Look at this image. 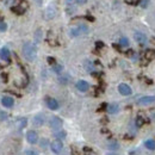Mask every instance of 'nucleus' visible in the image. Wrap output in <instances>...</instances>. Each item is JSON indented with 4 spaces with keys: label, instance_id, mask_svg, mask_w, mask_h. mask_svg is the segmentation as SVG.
Instances as JSON below:
<instances>
[{
    "label": "nucleus",
    "instance_id": "nucleus-40",
    "mask_svg": "<svg viewBox=\"0 0 155 155\" xmlns=\"http://www.w3.org/2000/svg\"><path fill=\"white\" fill-rule=\"evenodd\" d=\"M0 17H1V15H0Z\"/></svg>",
    "mask_w": 155,
    "mask_h": 155
},
{
    "label": "nucleus",
    "instance_id": "nucleus-16",
    "mask_svg": "<svg viewBox=\"0 0 155 155\" xmlns=\"http://www.w3.org/2000/svg\"><path fill=\"white\" fill-rule=\"evenodd\" d=\"M144 146H146L147 149L155 150V140H147L144 142Z\"/></svg>",
    "mask_w": 155,
    "mask_h": 155
},
{
    "label": "nucleus",
    "instance_id": "nucleus-14",
    "mask_svg": "<svg viewBox=\"0 0 155 155\" xmlns=\"http://www.w3.org/2000/svg\"><path fill=\"white\" fill-rule=\"evenodd\" d=\"M144 59L147 60V61H153V60L155 59V50H154V49H148V50H146V53H144Z\"/></svg>",
    "mask_w": 155,
    "mask_h": 155
},
{
    "label": "nucleus",
    "instance_id": "nucleus-37",
    "mask_svg": "<svg viewBox=\"0 0 155 155\" xmlns=\"http://www.w3.org/2000/svg\"><path fill=\"white\" fill-rule=\"evenodd\" d=\"M152 42H153V43L155 44V37H154V38H152Z\"/></svg>",
    "mask_w": 155,
    "mask_h": 155
},
{
    "label": "nucleus",
    "instance_id": "nucleus-38",
    "mask_svg": "<svg viewBox=\"0 0 155 155\" xmlns=\"http://www.w3.org/2000/svg\"><path fill=\"white\" fill-rule=\"evenodd\" d=\"M36 1H37L38 4H41V3H42V0H36Z\"/></svg>",
    "mask_w": 155,
    "mask_h": 155
},
{
    "label": "nucleus",
    "instance_id": "nucleus-23",
    "mask_svg": "<svg viewBox=\"0 0 155 155\" xmlns=\"http://www.w3.org/2000/svg\"><path fill=\"white\" fill-rule=\"evenodd\" d=\"M118 143L116 142V141H111V142L109 143V148L110 149H112V150H116V149H118Z\"/></svg>",
    "mask_w": 155,
    "mask_h": 155
},
{
    "label": "nucleus",
    "instance_id": "nucleus-8",
    "mask_svg": "<svg viewBox=\"0 0 155 155\" xmlns=\"http://www.w3.org/2000/svg\"><path fill=\"white\" fill-rule=\"evenodd\" d=\"M22 4H24V1L21 3V4H18V5H16V6H13V7H11V11L17 13V15H23V13L25 12V10H26V7H28V5L23 6Z\"/></svg>",
    "mask_w": 155,
    "mask_h": 155
},
{
    "label": "nucleus",
    "instance_id": "nucleus-12",
    "mask_svg": "<svg viewBox=\"0 0 155 155\" xmlns=\"http://www.w3.org/2000/svg\"><path fill=\"white\" fill-rule=\"evenodd\" d=\"M1 104H3L5 107H12L13 104H15V100H13V98H11V97L5 96V97L1 98Z\"/></svg>",
    "mask_w": 155,
    "mask_h": 155
},
{
    "label": "nucleus",
    "instance_id": "nucleus-33",
    "mask_svg": "<svg viewBox=\"0 0 155 155\" xmlns=\"http://www.w3.org/2000/svg\"><path fill=\"white\" fill-rule=\"evenodd\" d=\"M39 36H41V30H37V32H36V42H39Z\"/></svg>",
    "mask_w": 155,
    "mask_h": 155
},
{
    "label": "nucleus",
    "instance_id": "nucleus-11",
    "mask_svg": "<svg viewBox=\"0 0 155 155\" xmlns=\"http://www.w3.org/2000/svg\"><path fill=\"white\" fill-rule=\"evenodd\" d=\"M0 59L3 60V61H10V50L6 48V47H4V48H1V50H0Z\"/></svg>",
    "mask_w": 155,
    "mask_h": 155
},
{
    "label": "nucleus",
    "instance_id": "nucleus-5",
    "mask_svg": "<svg viewBox=\"0 0 155 155\" xmlns=\"http://www.w3.org/2000/svg\"><path fill=\"white\" fill-rule=\"evenodd\" d=\"M134 38H135V41H136L138 44H141V45H144L147 43V36L142 32H135Z\"/></svg>",
    "mask_w": 155,
    "mask_h": 155
},
{
    "label": "nucleus",
    "instance_id": "nucleus-21",
    "mask_svg": "<svg viewBox=\"0 0 155 155\" xmlns=\"http://www.w3.org/2000/svg\"><path fill=\"white\" fill-rule=\"evenodd\" d=\"M119 45L120 47H128V45H129V41H128V38L126 37H122V38H120Z\"/></svg>",
    "mask_w": 155,
    "mask_h": 155
},
{
    "label": "nucleus",
    "instance_id": "nucleus-26",
    "mask_svg": "<svg viewBox=\"0 0 155 155\" xmlns=\"http://www.w3.org/2000/svg\"><path fill=\"white\" fill-rule=\"evenodd\" d=\"M6 29H7V25H6V23L0 21V31H5Z\"/></svg>",
    "mask_w": 155,
    "mask_h": 155
},
{
    "label": "nucleus",
    "instance_id": "nucleus-17",
    "mask_svg": "<svg viewBox=\"0 0 155 155\" xmlns=\"http://www.w3.org/2000/svg\"><path fill=\"white\" fill-rule=\"evenodd\" d=\"M69 80H71V77L68 75V74H63V75H61L59 78L60 84H62V85H67L69 82Z\"/></svg>",
    "mask_w": 155,
    "mask_h": 155
},
{
    "label": "nucleus",
    "instance_id": "nucleus-30",
    "mask_svg": "<svg viewBox=\"0 0 155 155\" xmlns=\"http://www.w3.org/2000/svg\"><path fill=\"white\" fill-rule=\"evenodd\" d=\"M85 152H86V155H97L94 152H92V150H90L88 148H85Z\"/></svg>",
    "mask_w": 155,
    "mask_h": 155
},
{
    "label": "nucleus",
    "instance_id": "nucleus-9",
    "mask_svg": "<svg viewBox=\"0 0 155 155\" xmlns=\"http://www.w3.org/2000/svg\"><path fill=\"white\" fill-rule=\"evenodd\" d=\"M77 88L80 92H86V91H88L90 85L87 81H85V80H79V81L77 82Z\"/></svg>",
    "mask_w": 155,
    "mask_h": 155
},
{
    "label": "nucleus",
    "instance_id": "nucleus-31",
    "mask_svg": "<svg viewBox=\"0 0 155 155\" xmlns=\"http://www.w3.org/2000/svg\"><path fill=\"white\" fill-rule=\"evenodd\" d=\"M48 62L50 63V65H56V61H55V59H54V57H48Z\"/></svg>",
    "mask_w": 155,
    "mask_h": 155
},
{
    "label": "nucleus",
    "instance_id": "nucleus-6",
    "mask_svg": "<svg viewBox=\"0 0 155 155\" xmlns=\"http://www.w3.org/2000/svg\"><path fill=\"white\" fill-rule=\"evenodd\" d=\"M50 148H51V150H53L54 153H55V154H59L60 152L62 150L63 144H62V142H61V141L56 140V141H54V142H51V144H50Z\"/></svg>",
    "mask_w": 155,
    "mask_h": 155
},
{
    "label": "nucleus",
    "instance_id": "nucleus-29",
    "mask_svg": "<svg viewBox=\"0 0 155 155\" xmlns=\"http://www.w3.org/2000/svg\"><path fill=\"white\" fill-rule=\"evenodd\" d=\"M7 118V113L6 112H0V120H4Z\"/></svg>",
    "mask_w": 155,
    "mask_h": 155
},
{
    "label": "nucleus",
    "instance_id": "nucleus-28",
    "mask_svg": "<svg viewBox=\"0 0 155 155\" xmlns=\"http://www.w3.org/2000/svg\"><path fill=\"white\" fill-rule=\"evenodd\" d=\"M47 146H48V140H47V138H43V140L41 141V147L45 148Z\"/></svg>",
    "mask_w": 155,
    "mask_h": 155
},
{
    "label": "nucleus",
    "instance_id": "nucleus-13",
    "mask_svg": "<svg viewBox=\"0 0 155 155\" xmlns=\"http://www.w3.org/2000/svg\"><path fill=\"white\" fill-rule=\"evenodd\" d=\"M106 110H107V112L109 113H117L118 111H119V106H118V104H116V103H112V104H110V105H107V107H106Z\"/></svg>",
    "mask_w": 155,
    "mask_h": 155
},
{
    "label": "nucleus",
    "instance_id": "nucleus-3",
    "mask_svg": "<svg viewBox=\"0 0 155 155\" xmlns=\"http://www.w3.org/2000/svg\"><path fill=\"white\" fill-rule=\"evenodd\" d=\"M155 103V96H146V97H142L138 99L137 104L138 105H149V104H153Z\"/></svg>",
    "mask_w": 155,
    "mask_h": 155
},
{
    "label": "nucleus",
    "instance_id": "nucleus-32",
    "mask_svg": "<svg viewBox=\"0 0 155 155\" xmlns=\"http://www.w3.org/2000/svg\"><path fill=\"white\" fill-rule=\"evenodd\" d=\"M25 155H37V153L33 150H25Z\"/></svg>",
    "mask_w": 155,
    "mask_h": 155
},
{
    "label": "nucleus",
    "instance_id": "nucleus-18",
    "mask_svg": "<svg viewBox=\"0 0 155 155\" xmlns=\"http://www.w3.org/2000/svg\"><path fill=\"white\" fill-rule=\"evenodd\" d=\"M26 123H28V122H26V118L18 119V120H17V128H18L19 130H21V129H23V128L26 125Z\"/></svg>",
    "mask_w": 155,
    "mask_h": 155
},
{
    "label": "nucleus",
    "instance_id": "nucleus-10",
    "mask_svg": "<svg viewBox=\"0 0 155 155\" xmlns=\"http://www.w3.org/2000/svg\"><path fill=\"white\" fill-rule=\"evenodd\" d=\"M47 105L50 110H57L59 109V103L56 99L54 98H47Z\"/></svg>",
    "mask_w": 155,
    "mask_h": 155
},
{
    "label": "nucleus",
    "instance_id": "nucleus-15",
    "mask_svg": "<svg viewBox=\"0 0 155 155\" xmlns=\"http://www.w3.org/2000/svg\"><path fill=\"white\" fill-rule=\"evenodd\" d=\"M33 124L37 125V126H41L44 124V116L43 114H37V116H35V118H33Z\"/></svg>",
    "mask_w": 155,
    "mask_h": 155
},
{
    "label": "nucleus",
    "instance_id": "nucleus-25",
    "mask_svg": "<svg viewBox=\"0 0 155 155\" xmlns=\"http://www.w3.org/2000/svg\"><path fill=\"white\" fill-rule=\"evenodd\" d=\"M138 4H140V6H141V7L146 9L147 6L149 5V0H140V1H138Z\"/></svg>",
    "mask_w": 155,
    "mask_h": 155
},
{
    "label": "nucleus",
    "instance_id": "nucleus-27",
    "mask_svg": "<svg viewBox=\"0 0 155 155\" xmlns=\"http://www.w3.org/2000/svg\"><path fill=\"white\" fill-rule=\"evenodd\" d=\"M86 69L88 72H93V65L91 62H86Z\"/></svg>",
    "mask_w": 155,
    "mask_h": 155
},
{
    "label": "nucleus",
    "instance_id": "nucleus-24",
    "mask_svg": "<svg viewBox=\"0 0 155 155\" xmlns=\"http://www.w3.org/2000/svg\"><path fill=\"white\" fill-rule=\"evenodd\" d=\"M55 137L56 138H65L66 137V132L63 131V130H61V131H57V132H55Z\"/></svg>",
    "mask_w": 155,
    "mask_h": 155
},
{
    "label": "nucleus",
    "instance_id": "nucleus-1",
    "mask_svg": "<svg viewBox=\"0 0 155 155\" xmlns=\"http://www.w3.org/2000/svg\"><path fill=\"white\" fill-rule=\"evenodd\" d=\"M23 55L28 61H33L37 56V49L36 47L30 42H26L23 45Z\"/></svg>",
    "mask_w": 155,
    "mask_h": 155
},
{
    "label": "nucleus",
    "instance_id": "nucleus-39",
    "mask_svg": "<svg viewBox=\"0 0 155 155\" xmlns=\"http://www.w3.org/2000/svg\"><path fill=\"white\" fill-rule=\"evenodd\" d=\"M109 155H116V154H109Z\"/></svg>",
    "mask_w": 155,
    "mask_h": 155
},
{
    "label": "nucleus",
    "instance_id": "nucleus-19",
    "mask_svg": "<svg viewBox=\"0 0 155 155\" xmlns=\"http://www.w3.org/2000/svg\"><path fill=\"white\" fill-rule=\"evenodd\" d=\"M51 69H53V72H54V73L60 74V73H61V72L63 71V67H62V65H57V63H56V65H54V66H53V68H51Z\"/></svg>",
    "mask_w": 155,
    "mask_h": 155
},
{
    "label": "nucleus",
    "instance_id": "nucleus-35",
    "mask_svg": "<svg viewBox=\"0 0 155 155\" xmlns=\"http://www.w3.org/2000/svg\"><path fill=\"white\" fill-rule=\"evenodd\" d=\"M126 55L128 56H134V50H128L126 51Z\"/></svg>",
    "mask_w": 155,
    "mask_h": 155
},
{
    "label": "nucleus",
    "instance_id": "nucleus-4",
    "mask_svg": "<svg viewBox=\"0 0 155 155\" xmlns=\"http://www.w3.org/2000/svg\"><path fill=\"white\" fill-rule=\"evenodd\" d=\"M26 140H28V142L31 143V144H35L38 142V135L36 131L33 130H30L28 131V134H26Z\"/></svg>",
    "mask_w": 155,
    "mask_h": 155
},
{
    "label": "nucleus",
    "instance_id": "nucleus-36",
    "mask_svg": "<svg viewBox=\"0 0 155 155\" xmlns=\"http://www.w3.org/2000/svg\"><path fill=\"white\" fill-rule=\"evenodd\" d=\"M1 77H3V79H4V81H7V75H6V74H1Z\"/></svg>",
    "mask_w": 155,
    "mask_h": 155
},
{
    "label": "nucleus",
    "instance_id": "nucleus-7",
    "mask_svg": "<svg viewBox=\"0 0 155 155\" xmlns=\"http://www.w3.org/2000/svg\"><path fill=\"white\" fill-rule=\"evenodd\" d=\"M118 91H119V93L122 94V96H130V94H131L130 86H128L126 84H120L118 86Z\"/></svg>",
    "mask_w": 155,
    "mask_h": 155
},
{
    "label": "nucleus",
    "instance_id": "nucleus-20",
    "mask_svg": "<svg viewBox=\"0 0 155 155\" xmlns=\"http://www.w3.org/2000/svg\"><path fill=\"white\" fill-rule=\"evenodd\" d=\"M144 123H146V119L142 116H137V118H136V125L137 126H142Z\"/></svg>",
    "mask_w": 155,
    "mask_h": 155
},
{
    "label": "nucleus",
    "instance_id": "nucleus-2",
    "mask_svg": "<svg viewBox=\"0 0 155 155\" xmlns=\"http://www.w3.org/2000/svg\"><path fill=\"white\" fill-rule=\"evenodd\" d=\"M61 126H62V119L61 118H59V117H53L50 119V128L54 130H60L61 129Z\"/></svg>",
    "mask_w": 155,
    "mask_h": 155
},
{
    "label": "nucleus",
    "instance_id": "nucleus-22",
    "mask_svg": "<svg viewBox=\"0 0 155 155\" xmlns=\"http://www.w3.org/2000/svg\"><path fill=\"white\" fill-rule=\"evenodd\" d=\"M79 35H81V31L79 30V28H77V29H72V30H71V36L77 37V36H79Z\"/></svg>",
    "mask_w": 155,
    "mask_h": 155
},
{
    "label": "nucleus",
    "instance_id": "nucleus-34",
    "mask_svg": "<svg viewBox=\"0 0 155 155\" xmlns=\"http://www.w3.org/2000/svg\"><path fill=\"white\" fill-rule=\"evenodd\" d=\"M96 45H97V48H103V47H104V43H103V42H97Z\"/></svg>",
    "mask_w": 155,
    "mask_h": 155
}]
</instances>
